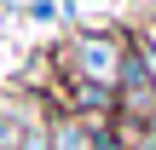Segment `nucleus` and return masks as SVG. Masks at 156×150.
Wrapping results in <instances>:
<instances>
[{
  "instance_id": "nucleus-3",
  "label": "nucleus",
  "mask_w": 156,
  "mask_h": 150,
  "mask_svg": "<svg viewBox=\"0 0 156 150\" xmlns=\"http://www.w3.org/2000/svg\"><path fill=\"white\" fill-rule=\"evenodd\" d=\"M17 150H52V121L29 116V121H23V133H17Z\"/></svg>"
},
{
  "instance_id": "nucleus-1",
  "label": "nucleus",
  "mask_w": 156,
  "mask_h": 150,
  "mask_svg": "<svg viewBox=\"0 0 156 150\" xmlns=\"http://www.w3.org/2000/svg\"><path fill=\"white\" fill-rule=\"evenodd\" d=\"M122 64H127V40H110V35H75V52L64 58V81H98V87H116L122 81Z\"/></svg>"
},
{
  "instance_id": "nucleus-4",
  "label": "nucleus",
  "mask_w": 156,
  "mask_h": 150,
  "mask_svg": "<svg viewBox=\"0 0 156 150\" xmlns=\"http://www.w3.org/2000/svg\"><path fill=\"white\" fill-rule=\"evenodd\" d=\"M17 133H23V121L0 110V150H17Z\"/></svg>"
},
{
  "instance_id": "nucleus-2",
  "label": "nucleus",
  "mask_w": 156,
  "mask_h": 150,
  "mask_svg": "<svg viewBox=\"0 0 156 150\" xmlns=\"http://www.w3.org/2000/svg\"><path fill=\"white\" fill-rule=\"evenodd\" d=\"M52 150H98V145H93V127H87V121H69V116H64V121L52 127Z\"/></svg>"
}]
</instances>
